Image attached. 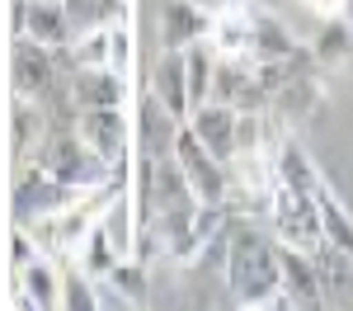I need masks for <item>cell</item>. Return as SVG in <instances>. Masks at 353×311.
I'll return each instance as SVG.
<instances>
[{
    "mask_svg": "<svg viewBox=\"0 0 353 311\" xmlns=\"http://www.w3.org/2000/svg\"><path fill=\"white\" fill-rule=\"evenodd\" d=\"M109 66L132 76L137 66V33H132V19H109Z\"/></svg>",
    "mask_w": 353,
    "mask_h": 311,
    "instance_id": "cell-24",
    "label": "cell"
},
{
    "mask_svg": "<svg viewBox=\"0 0 353 311\" xmlns=\"http://www.w3.org/2000/svg\"><path fill=\"white\" fill-rule=\"evenodd\" d=\"M99 217H104V212H99ZM118 259H123V254L113 250V241H109V231H104V222H94V231L85 236V245L76 250V259H71V264H81L85 274H94V279H109Z\"/></svg>",
    "mask_w": 353,
    "mask_h": 311,
    "instance_id": "cell-22",
    "label": "cell"
},
{
    "mask_svg": "<svg viewBox=\"0 0 353 311\" xmlns=\"http://www.w3.org/2000/svg\"><path fill=\"white\" fill-rule=\"evenodd\" d=\"M170 208H198V194H193L189 174L174 156H161L156 161V189H151V212H170Z\"/></svg>",
    "mask_w": 353,
    "mask_h": 311,
    "instance_id": "cell-16",
    "label": "cell"
},
{
    "mask_svg": "<svg viewBox=\"0 0 353 311\" xmlns=\"http://www.w3.org/2000/svg\"><path fill=\"white\" fill-rule=\"evenodd\" d=\"M273 165H278V179H288L292 189H301V194H321V170H316V161L306 156V146H301L297 137H283V146H278V156H273Z\"/></svg>",
    "mask_w": 353,
    "mask_h": 311,
    "instance_id": "cell-17",
    "label": "cell"
},
{
    "mask_svg": "<svg viewBox=\"0 0 353 311\" xmlns=\"http://www.w3.org/2000/svg\"><path fill=\"white\" fill-rule=\"evenodd\" d=\"M278 264H283V292L292 297V307H325V279L316 250H297L278 241Z\"/></svg>",
    "mask_w": 353,
    "mask_h": 311,
    "instance_id": "cell-10",
    "label": "cell"
},
{
    "mask_svg": "<svg viewBox=\"0 0 353 311\" xmlns=\"http://www.w3.org/2000/svg\"><path fill=\"white\" fill-rule=\"evenodd\" d=\"M99 307V279L85 274L81 264H71L61 274V311H94Z\"/></svg>",
    "mask_w": 353,
    "mask_h": 311,
    "instance_id": "cell-23",
    "label": "cell"
},
{
    "mask_svg": "<svg viewBox=\"0 0 353 311\" xmlns=\"http://www.w3.org/2000/svg\"><path fill=\"white\" fill-rule=\"evenodd\" d=\"M321 226H325V245H334L353 259V212L330 184H321Z\"/></svg>",
    "mask_w": 353,
    "mask_h": 311,
    "instance_id": "cell-19",
    "label": "cell"
},
{
    "mask_svg": "<svg viewBox=\"0 0 353 311\" xmlns=\"http://www.w3.org/2000/svg\"><path fill=\"white\" fill-rule=\"evenodd\" d=\"M76 61L81 66H109V24H90L76 33Z\"/></svg>",
    "mask_w": 353,
    "mask_h": 311,
    "instance_id": "cell-25",
    "label": "cell"
},
{
    "mask_svg": "<svg viewBox=\"0 0 353 311\" xmlns=\"http://www.w3.org/2000/svg\"><path fill=\"white\" fill-rule=\"evenodd\" d=\"M269 231L283 245L297 250H321L325 245V226H321V194H301L288 179H273L269 198Z\"/></svg>",
    "mask_w": 353,
    "mask_h": 311,
    "instance_id": "cell-2",
    "label": "cell"
},
{
    "mask_svg": "<svg viewBox=\"0 0 353 311\" xmlns=\"http://www.w3.org/2000/svg\"><path fill=\"white\" fill-rule=\"evenodd\" d=\"M170 156L184 165V174H189L198 203H226V198H231V165H226L221 156H212V151L198 141V132H193L189 123H179V132H174V151H170Z\"/></svg>",
    "mask_w": 353,
    "mask_h": 311,
    "instance_id": "cell-5",
    "label": "cell"
},
{
    "mask_svg": "<svg viewBox=\"0 0 353 311\" xmlns=\"http://www.w3.org/2000/svg\"><path fill=\"white\" fill-rule=\"evenodd\" d=\"M5 254H10V269H14V274H19V269H28V264L43 254V245H38V236L28 231V222H14V226H10V250H5Z\"/></svg>",
    "mask_w": 353,
    "mask_h": 311,
    "instance_id": "cell-26",
    "label": "cell"
},
{
    "mask_svg": "<svg viewBox=\"0 0 353 311\" xmlns=\"http://www.w3.org/2000/svg\"><path fill=\"white\" fill-rule=\"evenodd\" d=\"M278 118H288V123H297V118H311V113L321 109V81L306 71V76H297V81H288L278 94H273L269 104Z\"/></svg>",
    "mask_w": 353,
    "mask_h": 311,
    "instance_id": "cell-18",
    "label": "cell"
},
{
    "mask_svg": "<svg viewBox=\"0 0 353 311\" xmlns=\"http://www.w3.org/2000/svg\"><path fill=\"white\" fill-rule=\"evenodd\" d=\"M66 10H71L76 28H90V24H109V19H118V5H113V0H66Z\"/></svg>",
    "mask_w": 353,
    "mask_h": 311,
    "instance_id": "cell-27",
    "label": "cell"
},
{
    "mask_svg": "<svg viewBox=\"0 0 353 311\" xmlns=\"http://www.w3.org/2000/svg\"><path fill=\"white\" fill-rule=\"evenodd\" d=\"M61 81H66V71L57 61V48H43L33 38H14V48H10V90L14 94L48 99Z\"/></svg>",
    "mask_w": 353,
    "mask_h": 311,
    "instance_id": "cell-6",
    "label": "cell"
},
{
    "mask_svg": "<svg viewBox=\"0 0 353 311\" xmlns=\"http://www.w3.org/2000/svg\"><path fill=\"white\" fill-rule=\"evenodd\" d=\"M85 189H71L61 184L57 174L28 161V165H14V184H10V212L14 222H33V217H52V212H66L71 203H81Z\"/></svg>",
    "mask_w": 353,
    "mask_h": 311,
    "instance_id": "cell-3",
    "label": "cell"
},
{
    "mask_svg": "<svg viewBox=\"0 0 353 311\" xmlns=\"http://www.w3.org/2000/svg\"><path fill=\"white\" fill-rule=\"evenodd\" d=\"M151 99H161V109L179 123H189L193 99H189V66L184 52H161L156 71H151Z\"/></svg>",
    "mask_w": 353,
    "mask_h": 311,
    "instance_id": "cell-14",
    "label": "cell"
},
{
    "mask_svg": "<svg viewBox=\"0 0 353 311\" xmlns=\"http://www.w3.org/2000/svg\"><path fill=\"white\" fill-rule=\"evenodd\" d=\"M316 19H334V14H344V0H301Z\"/></svg>",
    "mask_w": 353,
    "mask_h": 311,
    "instance_id": "cell-28",
    "label": "cell"
},
{
    "mask_svg": "<svg viewBox=\"0 0 353 311\" xmlns=\"http://www.w3.org/2000/svg\"><path fill=\"white\" fill-rule=\"evenodd\" d=\"M76 128H81V137L113 165V179H118V184H132L137 156H132V123H128V109H81Z\"/></svg>",
    "mask_w": 353,
    "mask_h": 311,
    "instance_id": "cell-4",
    "label": "cell"
},
{
    "mask_svg": "<svg viewBox=\"0 0 353 311\" xmlns=\"http://www.w3.org/2000/svg\"><path fill=\"white\" fill-rule=\"evenodd\" d=\"M236 123H241V109H231V104H221V99H208V104H198L189 113V128L198 132V141L221 156L226 165L236 161Z\"/></svg>",
    "mask_w": 353,
    "mask_h": 311,
    "instance_id": "cell-13",
    "label": "cell"
},
{
    "mask_svg": "<svg viewBox=\"0 0 353 311\" xmlns=\"http://www.w3.org/2000/svg\"><path fill=\"white\" fill-rule=\"evenodd\" d=\"M221 269L231 302L245 311H283L292 297L283 292V264H278V236L264 231L254 217H236L221 241Z\"/></svg>",
    "mask_w": 353,
    "mask_h": 311,
    "instance_id": "cell-1",
    "label": "cell"
},
{
    "mask_svg": "<svg viewBox=\"0 0 353 311\" xmlns=\"http://www.w3.org/2000/svg\"><path fill=\"white\" fill-rule=\"evenodd\" d=\"M344 14H353V0H344Z\"/></svg>",
    "mask_w": 353,
    "mask_h": 311,
    "instance_id": "cell-29",
    "label": "cell"
},
{
    "mask_svg": "<svg viewBox=\"0 0 353 311\" xmlns=\"http://www.w3.org/2000/svg\"><path fill=\"white\" fill-rule=\"evenodd\" d=\"M212 38V10H203L198 0H165L161 14V52H184L193 43Z\"/></svg>",
    "mask_w": 353,
    "mask_h": 311,
    "instance_id": "cell-11",
    "label": "cell"
},
{
    "mask_svg": "<svg viewBox=\"0 0 353 311\" xmlns=\"http://www.w3.org/2000/svg\"><path fill=\"white\" fill-rule=\"evenodd\" d=\"M316 61L325 66H339L353 57V19L349 14H334V19H321V33H316Z\"/></svg>",
    "mask_w": 353,
    "mask_h": 311,
    "instance_id": "cell-21",
    "label": "cell"
},
{
    "mask_svg": "<svg viewBox=\"0 0 353 311\" xmlns=\"http://www.w3.org/2000/svg\"><path fill=\"white\" fill-rule=\"evenodd\" d=\"M151 292V264L146 259H118L109 279H99V307H141Z\"/></svg>",
    "mask_w": 353,
    "mask_h": 311,
    "instance_id": "cell-15",
    "label": "cell"
},
{
    "mask_svg": "<svg viewBox=\"0 0 353 311\" xmlns=\"http://www.w3.org/2000/svg\"><path fill=\"white\" fill-rule=\"evenodd\" d=\"M61 274L66 269H57V254H38L28 269L14 274V292H5V302L28 307V311L61 307Z\"/></svg>",
    "mask_w": 353,
    "mask_h": 311,
    "instance_id": "cell-9",
    "label": "cell"
},
{
    "mask_svg": "<svg viewBox=\"0 0 353 311\" xmlns=\"http://www.w3.org/2000/svg\"><path fill=\"white\" fill-rule=\"evenodd\" d=\"M48 123H52V113L43 99L14 94V104H10V156H14V165H28L38 156V146L48 137Z\"/></svg>",
    "mask_w": 353,
    "mask_h": 311,
    "instance_id": "cell-12",
    "label": "cell"
},
{
    "mask_svg": "<svg viewBox=\"0 0 353 311\" xmlns=\"http://www.w3.org/2000/svg\"><path fill=\"white\" fill-rule=\"evenodd\" d=\"M254 14H259V0H226L221 10H212V48L217 57H241L254 61L259 43H254Z\"/></svg>",
    "mask_w": 353,
    "mask_h": 311,
    "instance_id": "cell-7",
    "label": "cell"
},
{
    "mask_svg": "<svg viewBox=\"0 0 353 311\" xmlns=\"http://www.w3.org/2000/svg\"><path fill=\"white\" fill-rule=\"evenodd\" d=\"M66 85L81 109H128V94H132V76L113 66H76Z\"/></svg>",
    "mask_w": 353,
    "mask_h": 311,
    "instance_id": "cell-8",
    "label": "cell"
},
{
    "mask_svg": "<svg viewBox=\"0 0 353 311\" xmlns=\"http://www.w3.org/2000/svg\"><path fill=\"white\" fill-rule=\"evenodd\" d=\"M184 66H189V99L193 109L212 99V81H217V48L212 43H193L184 48Z\"/></svg>",
    "mask_w": 353,
    "mask_h": 311,
    "instance_id": "cell-20",
    "label": "cell"
}]
</instances>
